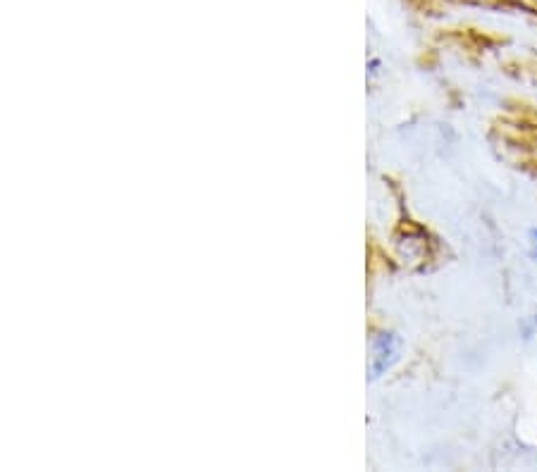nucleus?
Listing matches in <instances>:
<instances>
[{"mask_svg": "<svg viewBox=\"0 0 537 472\" xmlns=\"http://www.w3.org/2000/svg\"><path fill=\"white\" fill-rule=\"evenodd\" d=\"M394 358H397V344H394V337L392 334H382V337H378V341H375V358H373L375 377H378L382 370L390 368Z\"/></svg>", "mask_w": 537, "mask_h": 472, "instance_id": "1", "label": "nucleus"}, {"mask_svg": "<svg viewBox=\"0 0 537 472\" xmlns=\"http://www.w3.org/2000/svg\"><path fill=\"white\" fill-rule=\"evenodd\" d=\"M533 244H535V256H537V229L533 232Z\"/></svg>", "mask_w": 537, "mask_h": 472, "instance_id": "2", "label": "nucleus"}]
</instances>
